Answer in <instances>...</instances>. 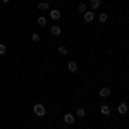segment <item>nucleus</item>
<instances>
[{
  "label": "nucleus",
  "instance_id": "obj_8",
  "mask_svg": "<svg viewBox=\"0 0 129 129\" xmlns=\"http://www.w3.org/2000/svg\"><path fill=\"white\" fill-rule=\"evenodd\" d=\"M36 10H40V12H48L50 10V2H47V0L36 2Z\"/></svg>",
  "mask_w": 129,
  "mask_h": 129
},
{
  "label": "nucleus",
  "instance_id": "obj_14",
  "mask_svg": "<svg viewBox=\"0 0 129 129\" xmlns=\"http://www.w3.org/2000/svg\"><path fill=\"white\" fill-rule=\"evenodd\" d=\"M98 21H100V24H107V21H109V14H107V12H100V14H98Z\"/></svg>",
  "mask_w": 129,
  "mask_h": 129
},
{
  "label": "nucleus",
  "instance_id": "obj_6",
  "mask_svg": "<svg viewBox=\"0 0 129 129\" xmlns=\"http://www.w3.org/2000/svg\"><path fill=\"white\" fill-rule=\"evenodd\" d=\"M48 14H50V19L53 21V22H57V21L62 19V10H60L59 7H55V9H50V10H48Z\"/></svg>",
  "mask_w": 129,
  "mask_h": 129
},
{
  "label": "nucleus",
  "instance_id": "obj_19",
  "mask_svg": "<svg viewBox=\"0 0 129 129\" xmlns=\"http://www.w3.org/2000/svg\"><path fill=\"white\" fill-rule=\"evenodd\" d=\"M0 2H2V4H9V0H0Z\"/></svg>",
  "mask_w": 129,
  "mask_h": 129
},
{
  "label": "nucleus",
  "instance_id": "obj_1",
  "mask_svg": "<svg viewBox=\"0 0 129 129\" xmlns=\"http://www.w3.org/2000/svg\"><path fill=\"white\" fill-rule=\"evenodd\" d=\"M33 115H36L38 119H45L47 117V105L45 103H41V102H36V103H33Z\"/></svg>",
  "mask_w": 129,
  "mask_h": 129
},
{
  "label": "nucleus",
  "instance_id": "obj_4",
  "mask_svg": "<svg viewBox=\"0 0 129 129\" xmlns=\"http://www.w3.org/2000/svg\"><path fill=\"white\" fill-rule=\"evenodd\" d=\"M62 122H64L66 126H74V124H76L74 114H72V112H66V114L62 115Z\"/></svg>",
  "mask_w": 129,
  "mask_h": 129
},
{
  "label": "nucleus",
  "instance_id": "obj_9",
  "mask_svg": "<svg viewBox=\"0 0 129 129\" xmlns=\"http://www.w3.org/2000/svg\"><path fill=\"white\" fill-rule=\"evenodd\" d=\"M48 35L50 36H60V35H62V28L59 26V21H57V24H52V26H50Z\"/></svg>",
  "mask_w": 129,
  "mask_h": 129
},
{
  "label": "nucleus",
  "instance_id": "obj_3",
  "mask_svg": "<svg viewBox=\"0 0 129 129\" xmlns=\"http://www.w3.org/2000/svg\"><path fill=\"white\" fill-rule=\"evenodd\" d=\"M110 107H112V105H109L107 102L100 103V107H98L100 115H103V117H110V114H112V109H110Z\"/></svg>",
  "mask_w": 129,
  "mask_h": 129
},
{
  "label": "nucleus",
  "instance_id": "obj_7",
  "mask_svg": "<svg viewBox=\"0 0 129 129\" xmlns=\"http://www.w3.org/2000/svg\"><path fill=\"white\" fill-rule=\"evenodd\" d=\"M93 21H95V10H86V12L83 14V22L93 24Z\"/></svg>",
  "mask_w": 129,
  "mask_h": 129
},
{
  "label": "nucleus",
  "instance_id": "obj_2",
  "mask_svg": "<svg viewBox=\"0 0 129 129\" xmlns=\"http://www.w3.org/2000/svg\"><path fill=\"white\" fill-rule=\"evenodd\" d=\"M96 95H98V98L107 100V98L112 96V88H110V86H102V88L96 91Z\"/></svg>",
  "mask_w": 129,
  "mask_h": 129
},
{
  "label": "nucleus",
  "instance_id": "obj_5",
  "mask_svg": "<svg viewBox=\"0 0 129 129\" xmlns=\"http://www.w3.org/2000/svg\"><path fill=\"white\" fill-rule=\"evenodd\" d=\"M66 69L69 71V72H72V74H78V71H79V66H78V60H74V59L67 60V64H66Z\"/></svg>",
  "mask_w": 129,
  "mask_h": 129
},
{
  "label": "nucleus",
  "instance_id": "obj_12",
  "mask_svg": "<svg viewBox=\"0 0 129 129\" xmlns=\"http://www.w3.org/2000/svg\"><path fill=\"white\" fill-rule=\"evenodd\" d=\"M57 53H59V55H62V57H67L71 52H69V48H67L66 45H59V47H57Z\"/></svg>",
  "mask_w": 129,
  "mask_h": 129
},
{
  "label": "nucleus",
  "instance_id": "obj_10",
  "mask_svg": "<svg viewBox=\"0 0 129 129\" xmlns=\"http://www.w3.org/2000/svg\"><path fill=\"white\" fill-rule=\"evenodd\" d=\"M117 114L119 115H127V110H129V107H127V102H120V103H117Z\"/></svg>",
  "mask_w": 129,
  "mask_h": 129
},
{
  "label": "nucleus",
  "instance_id": "obj_15",
  "mask_svg": "<svg viewBox=\"0 0 129 129\" xmlns=\"http://www.w3.org/2000/svg\"><path fill=\"white\" fill-rule=\"evenodd\" d=\"M78 14H84V12H86V10H88V5H86V4H84V2H79V4H78Z\"/></svg>",
  "mask_w": 129,
  "mask_h": 129
},
{
  "label": "nucleus",
  "instance_id": "obj_18",
  "mask_svg": "<svg viewBox=\"0 0 129 129\" xmlns=\"http://www.w3.org/2000/svg\"><path fill=\"white\" fill-rule=\"evenodd\" d=\"M5 53H7V47L4 43H0V55H5Z\"/></svg>",
  "mask_w": 129,
  "mask_h": 129
},
{
  "label": "nucleus",
  "instance_id": "obj_17",
  "mask_svg": "<svg viewBox=\"0 0 129 129\" xmlns=\"http://www.w3.org/2000/svg\"><path fill=\"white\" fill-rule=\"evenodd\" d=\"M31 41H33V43H40V41H41V35H40V33H36V31L31 33Z\"/></svg>",
  "mask_w": 129,
  "mask_h": 129
},
{
  "label": "nucleus",
  "instance_id": "obj_11",
  "mask_svg": "<svg viewBox=\"0 0 129 129\" xmlns=\"http://www.w3.org/2000/svg\"><path fill=\"white\" fill-rule=\"evenodd\" d=\"M74 114H76V115H74V117H78V119H86V114H88V110L84 109V107H78V109L74 110Z\"/></svg>",
  "mask_w": 129,
  "mask_h": 129
},
{
  "label": "nucleus",
  "instance_id": "obj_16",
  "mask_svg": "<svg viewBox=\"0 0 129 129\" xmlns=\"http://www.w3.org/2000/svg\"><path fill=\"white\" fill-rule=\"evenodd\" d=\"M102 5V0H89V7H91V10H96Z\"/></svg>",
  "mask_w": 129,
  "mask_h": 129
},
{
  "label": "nucleus",
  "instance_id": "obj_13",
  "mask_svg": "<svg viewBox=\"0 0 129 129\" xmlns=\"http://www.w3.org/2000/svg\"><path fill=\"white\" fill-rule=\"evenodd\" d=\"M36 24H38L40 28H45V26L48 24V19H47L45 16H38V17H36Z\"/></svg>",
  "mask_w": 129,
  "mask_h": 129
}]
</instances>
